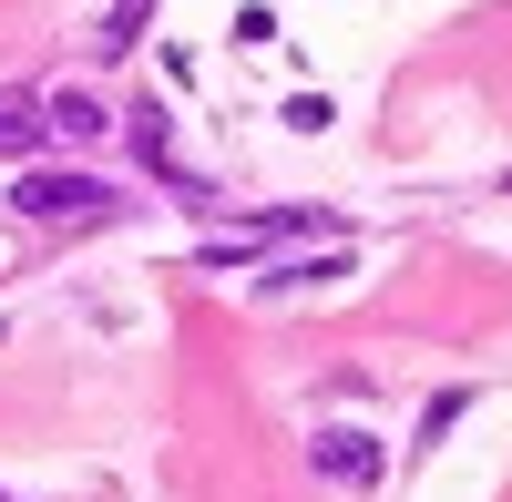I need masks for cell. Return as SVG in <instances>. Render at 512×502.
I'll return each instance as SVG.
<instances>
[{
	"label": "cell",
	"instance_id": "1",
	"mask_svg": "<svg viewBox=\"0 0 512 502\" xmlns=\"http://www.w3.org/2000/svg\"><path fill=\"white\" fill-rule=\"evenodd\" d=\"M11 216H31V226H103V216H123V195L103 175H82V164H21Z\"/></svg>",
	"mask_w": 512,
	"mask_h": 502
},
{
	"label": "cell",
	"instance_id": "3",
	"mask_svg": "<svg viewBox=\"0 0 512 502\" xmlns=\"http://www.w3.org/2000/svg\"><path fill=\"white\" fill-rule=\"evenodd\" d=\"M308 462H318L328 482H379V472H390V451H379L359 421H338V431H318V441H308Z\"/></svg>",
	"mask_w": 512,
	"mask_h": 502
},
{
	"label": "cell",
	"instance_id": "8",
	"mask_svg": "<svg viewBox=\"0 0 512 502\" xmlns=\"http://www.w3.org/2000/svg\"><path fill=\"white\" fill-rule=\"evenodd\" d=\"M236 41H246V52H267V41H277V11H267V0H246V11H236Z\"/></svg>",
	"mask_w": 512,
	"mask_h": 502
},
{
	"label": "cell",
	"instance_id": "5",
	"mask_svg": "<svg viewBox=\"0 0 512 502\" xmlns=\"http://www.w3.org/2000/svg\"><path fill=\"white\" fill-rule=\"evenodd\" d=\"M52 144V123H41V93H0V164H31Z\"/></svg>",
	"mask_w": 512,
	"mask_h": 502
},
{
	"label": "cell",
	"instance_id": "4",
	"mask_svg": "<svg viewBox=\"0 0 512 502\" xmlns=\"http://www.w3.org/2000/svg\"><path fill=\"white\" fill-rule=\"evenodd\" d=\"M41 123H52V144H103V134H113V103L72 82V93H52V103H41Z\"/></svg>",
	"mask_w": 512,
	"mask_h": 502
},
{
	"label": "cell",
	"instance_id": "9",
	"mask_svg": "<svg viewBox=\"0 0 512 502\" xmlns=\"http://www.w3.org/2000/svg\"><path fill=\"white\" fill-rule=\"evenodd\" d=\"M287 123H297V134H328L338 113H328V93H297V103H287Z\"/></svg>",
	"mask_w": 512,
	"mask_h": 502
},
{
	"label": "cell",
	"instance_id": "7",
	"mask_svg": "<svg viewBox=\"0 0 512 502\" xmlns=\"http://www.w3.org/2000/svg\"><path fill=\"white\" fill-rule=\"evenodd\" d=\"M461 410H472V390H431V410H420V441H451Z\"/></svg>",
	"mask_w": 512,
	"mask_h": 502
},
{
	"label": "cell",
	"instance_id": "2",
	"mask_svg": "<svg viewBox=\"0 0 512 502\" xmlns=\"http://www.w3.org/2000/svg\"><path fill=\"white\" fill-rule=\"evenodd\" d=\"M123 134H134V154H144V175H164L185 205H205V185L175 164V123H164V103H123Z\"/></svg>",
	"mask_w": 512,
	"mask_h": 502
},
{
	"label": "cell",
	"instance_id": "6",
	"mask_svg": "<svg viewBox=\"0 0 512 502\" xmlns=\"http://www.w3.org/2000/svg\"><path fill=\"white\" fill-rule=\"evenodd\" d=\"M144 21H154V0H113V11H103V31H93V52L113 62V52H134V41H144Z\"/></svg>",
	"mask_w": 512,
	"mask_h": 502
}]
</instances>
